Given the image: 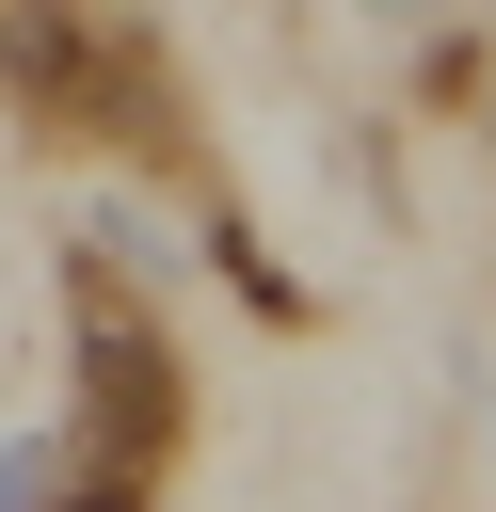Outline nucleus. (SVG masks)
I'll use <instances>...</instances> for the list:
<instances>
[{
  "label": "nucleus",
  "mask_w": 496,
  "mask_h": 512,
  "mask_svg": "<svg viewBox=\"0 0 496 512\" xmlns=\"http://www.w3.org/2000/svg\"><path fill=\"white\" fill-rule=\"evenodd\" d=\"M0 112L32 144L128 160V192H160V208L192 176H224L208 112H192V80H176V48H160L144 0H0Z\"/></svg>",
  "instance_id": "nucleus-1"
},
{
  "label": "nucleus",
  "mask_w": 496,
  "mask_h": 512,
  "mask_svg": "<svg viewBox=\"0 0 496 512\" xmlns=\"http://www.w3.org/2000/svg\"><path fill=\"white\" fill-rule=\"evenodd\" d=\"M48 448H64V512L160 496L192 448V352H176L160 288L80 256V240H64V416H48Z\"/></svg>",
  "instance_id": "nucleus-2"
}]
</instances>
